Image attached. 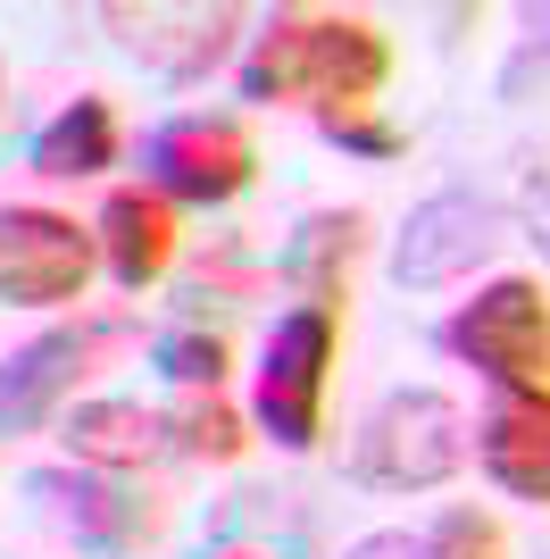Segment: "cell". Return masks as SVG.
I'll list each match as a JSON object with an SVG mask.
<instances>
[{
  "mask_svg": "<svg viewBox=\"0 0 550 559\" xmlns=\"http://www.w3.org/2000/svg\"><path fill=\"white\" fill-rule=\"evenodd\" d=\"M392 43L367 17H325V9H284L242 50V100H309V109H359L384 93Z\"/></svg>",
  "mask_w": 550,
  "mask_h": 559,
  "instance_id": "6da1fadb",
  "label": "cell"
},
{
  "mask_svg": "<svg viewBox=\"0 0 550 559\" xmlns=\"http://www.w3.org/2000/svg\"><path fill=\"white\" fill-rule=\"evenodd\" d=\"M458 467H467V418L451 393H384L350 443V476L375 492H434Z\"/></svg>",
  "mask_w": 550,
  "mask_h": 559,
  "instance_id": "7a4b0ae2",
  "label": "cell"
},
{
  "mask_svg": "<svg viewBox=\"0 0 550 559\" xmlns=\"http://www.w3.org/2000/svg\"><path fill=\"white\" fill-rule=\"evenodd\" d=\"M343 350V309L300 301L275 318L267 359H259V426L275 435V451H318L325 435V368Z\"/></svg>",
  "mask_w": 550,
  "mask_h": 559,
  "instance_id": "3957f363",
  "label": "cell"
},
{
  "mask_svg": "<svg viewBox=\"0 0 550 559\" xmlns=\"http://www.w3.org/2000/svg\"><path fill=\"white\" fill-rule=\"evenodd\" d=\"M442 343L467 359V368L492 376V393H526V384H550V301L534 276H492L476 301L458 309Z\"/></svg>",
  "mask_w": 550,
  "mask_h": 559,
  "instance_id": "277c9868",
  "label": "cell"
},
{
  "mask_svg": "<svg viewBox=\"0 0 550 559\" xmlns=\"http://www.w3.org/2000/svg\"><path fill=\"white\" fill-rule=\"evenodd\" d=\"M501 242H509V226H501V210H492L483 192H434V201L409 210V226L392 242V284H400V293L458 284V276H476Z\"/></svg>",
  "mask_w": 550,
  "mask_h": 559,
  "instance_id": "5b68a950",
  "label": "cell"
},
{
  "mask_svg": "<svg viewBox=\"0 0 550 559\" xmlns=\"http://www.w3.org/2000/svg\"><path fill=\"white\" fill-rule=\"evenodd\" d=\"M100 242L59 210H0V301L9 309H59L84 301V276Z\"/></svg>",
  "mask_w": 550,
  "mask_h": 559,
  "instance_id": "8992f818",
  "label": "cell"
},
{
  "mask_svg": "<svg viewBox=\"0 0 550 559\" xmlns=\"http://www.w3.org/2000/svg\"><path fill=\"white\" fill-rule=\"evenodd\" d=\"M142 159L159 176L167 201H192V210H217L259 176V142L242 117H167L159 134L142 142Z\"/></svg>",
  "mask_w": 550,
  "mask_h": 559,
  "instance_id": "52a82bcc",
  "label": "cell"
},
{
  "mask_svg": "<svg viewBox=\"0 0 550 559\" xmlns=\"http://www.w3.org/2000/svg\"><path fill=\"white\" fill-rule=\"evenodd\" d=\"M100 25H109V43L125 59H142L151 75H176V84L208 75L234 50V34H242L234 9H176V0H109Z\"/></svg>",
  "mask_w": 550,
  "mask_h": 559,
  "instance_id": "ba28073f",
  "label": "cell"
},
{
  "mask_svg": "<svg viewBox=\"0 0 550 559\" xmlns=\"http://www.w3.org/2000/svg\"><path fill=\"white\" fill-rule=\"evenodd\" d=\"M100 350H117V326H84V318L34 334L25 350H9V368H0V435H34L75 393V376H92Z\"/></svg>",
  "mask_w": 550,
  "mask_h": 559,
  "instance_id": "9c48e42d",
  "label": "cell"
},
{
  "mask_svg": "<svg viewBox=\"0 0 550 559\" xmlns=\"http://www.w3.org/2000/svg\"><path fill=\"white\" fill-rule=\"evenodd\" d=\"M483 476L517 501H542L550 510V384H526V393H492L483 409Z\"/></svg>",
  "mask_w": 550,
  "mask_h": 559,
  "instance_id": "30bf717a",
  "label": "cell"
},
{
  "mask_svg": "<svg viewBox=\"0 0 550 559\" xmlns=\"http://www.w3.org/2000/svg\"><path fill=\"white\" fill-rule=\"evenodd\" d=\"M92 242L109 259V276L125 284V293H142V284H159L167 259H176V201H167V192H142V185H117L109 201H100Z\"/></svg>",
  "mask_w": 550,
  "mask_h": 559,
  "instance_id": "8fae6325",
  "label": "cell"
},
{
  "mask_svg": "<svg viewBox=\"0 0 550 559\" xmlns=\"http://www.w3.org/2000/svg\"><path fill=\"white\" fill-rule=\"evenodd\" d=\"M34 492L59 501L68 526L84 543H100V551H134V543L159 535V501L134 492V485H117V476H100V467H84V476H34Z\"/></svg>",
  "mask_w": 550,
  "mask_h": 559,
  "instance_id": "7c38bea8",
  "label": "cell"
},
{
  "mask_svg": "<svg viewBox=\"0 0 550 559\" xmlns=\"http://www.w3.org/2000/svg\"><path fill=\"white\" fill-rule=\"evenodd\" d=\"M59 443L84 467H100V476H134V467L167 460V426H159V409H142V401H84V409H68Z\"/></svg>",
  "mask_w": 550,
  "mask_h": 559,
  "instance_id": "4fadbf2b",
  "label": "cell"
},
{
  "mask_svg": "<svg viewBox=\"0 0 550 559\" xmlns=\"http://www.w3.org/2000/svg\"><path fill=\"white\" fill-rule=\"evenodd\" d=\"M367 242V217L359 210H318V217H300L292 242H284V284H292L300 301H325V309H343V276H350V259H359Z\"/></svg>",
  "mask_w": 550,
  "mask_h": 559,
  "instance_id": "5bb4252c",
  "label": "cell"
},
{
  "mask_svg": "<svg viewBox=\"0 0 550 559\" xmlns=\"http://www.w3.org/2000/svg\"><path fill=\"white\" fill-rule=\"evenodd\" d=\"M117 142H125L117 134V109L100 93H84L25 142V159H34V176H100V167H117Z\"/></svg>",
  "mask_w": 550,
  "mask_h": 559,
  "instance_id": "9a60e30c",
  "label": "cell"
},
{
  "mask_svg": "<svg viewBox=\"0 0 550 559\" xmlns=\"http://www.w3.org/2000/svg\"><path fill=\"white\" fill-rule=\"evenodd\" d=\"M167 451H183V460H242V409H234L226 393H176V409H167Z\"/></svg>",
  "mask_w": 550,
  "mask_h": 559,
  "instance_id": "2e32d148",
  "label": "cell"
},
{
  "mask_svg": "<svg viewBox=\"0 0 550 559\" xmlns=\"http://www.w3.org/2000/svg\"><path fill=\"white\" fill-rule=\"evenodd\" d=\"M167 376H176L183 393H217V376H226V334H208V326H176L159 334V350H151Z\"/></svg>",
  "mask_w": 550,
  "mask_h": 559,
  "instance_id": "e0dca14e",
  "label": "cell"
},
{
  "mask_svg": "<svg viewBox=\"0 0 550 559\" xmlns=\"http://www.w3.org/2000/svg\"><path fill=\"white\" fill-rule=\"evenodd\" d=\"M426 559H509L501 551V518L492 510H442L434 535H426Z\"/></svg>",
  "mask_w": 550,
  "mask_h": 559,
  "instance_id": "ac0fdd59",
  "label": "cell"
},
{
  "mask_svg": "<svg viewBox=\"0 0 550 559\" xmlns=\"http://www.w3.org/2000/svg\"><path fill=\"white\" fill-rule=\"evenodd\" d=\"M318 126H325V142H343V151H359V159H400V151H409V134L384 126L367 100H359V109H325Z\"/></svg>",
  "mask_w": 550,
  "mask_h": 559,
  "instance_id": "d6986e66",
  "label": "cell"
},
{
  "mask_svg": "<svg viewBox=\"0 0 550 559\" xmlns=\"http://www.w3.org/2000/svg\"><path fill=\"white\" fill-rule=\"evenodd\" d=\"M534 75H550V9H534L526 17V50H517V59H509V75H501V93L517 100L534 84Z\"/></svg>",
  "mask_w": 550,
  "mask_h": 559,
  "instance_id": "ffe728a7",
  "label": "cell"
},
{
  "mask_svg": "<svg viewBox=\"0 0 550 559\" xmlns=\"http://www.w3.org/2000/svg\"><path fill=\"white\" fill-rule=\"evenodd\" d=\"M517 210H526V242H542V259H550V159H542V167H526V192H517Z\"/></svg>",
  "mask_w": 550,
  "mask_h": 559,
  "instance_id": "44dd1931",
  "label": "cell"
},
{
  "mask_svg": "<svg viewBox=\"0 0 550 559\" xmlns=\"http://www.w3.org/2000/svg\"><path fill=\"white\" fill-rule=\"evenodd\" d=\"M343 559H426V535H400V526H384V535H359Z\"/></svg>",
  "mask_w": 550,
  "mask_h": 559,
  "instance_id": "7402d4cb",
  "label": "cell"
},
{
  "mask_svg": "<svg viewBox=\"0 0 550 559\" xmlns=\"http://www.w3.org/2000/svg\"><path fill=\"white\" fill-rule=\"evenodd\" d=\"M208 559H267V551H259V543H217Z\"/></svg>",
  "mask_w": 550,
  "mask_h": 559,
  "instance_id": "603a6c76",
  "label": "cell"
}]
</instances>
